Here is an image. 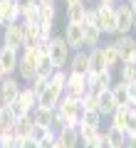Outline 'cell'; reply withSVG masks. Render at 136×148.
<instances>
[{
    "label": "cell",
    "instance_id": "ba28073f",
    "mask_svg": "<svg viewBox=\"0 0 136 148\" xmlns=\"http://www.w3.org/2000/svg\"><path fill=\"white\" fill-rule=\"evenodd\" d=\"M64 94H67V96H74V99H82V96L87 94V79H84V74L67 72V82H64Z\"/></svg>",
    "mask_w": 136,
    "mask_h": 148
},
{
    "label": "cell",
    "instance_id": "8d00e7d4",
    "mask_svg": "<svg viewBox=\"0 0 136 148\" xmlns=\"http://www.w3.org/2000/svg\"><path fill=\"white\" fill-rule=\"evenodd\" d=\"M17 146H20V148H40V143H37L35 138H25V141H20Z\"/></svg>",
    "mask_w": 136,
    "mask_h": 148
},
{
    "label": "cell",
    "instance_id": "ffe728a7",
    "mask_svg": "<svg viewBox=\"0 0 136 148\" xmlns=\"http://www.w3.org/2000/svg\"><path fill=\"white\" fill-rule=\"evenodd\" d=\"M0 15H3V20L8 22H17L20 20V8H17L15 0H5V3H0Z\"/></svg>",
    "mask_w": 136,
    "mask_h": 148
},
{
    "label": "cell",
    "instance_id": "d4e9b609",
    "mask_svg": "<svg viewBox=\"0 0 136 148\" xmlns=\"http://www.w3.org/2000/svg\"><path fill=\"white\" fill-rule=\"evenodd\" d=\"M111 84H114V69H101V72H97V91L109 89Z\"/></svg>",
    "mask_w": 136,
    "mask_h": 148
},
{
    "label": "cell",
    "instance_id": "30bf717a",
    "mask_svg": "<svg viewBox=\"0 0 136 148\" xmlns=\"http://www.w3.org/2000/svg\"><path fill=\"white\" fill-rule=\"evenodd\" d=\"M17 59H20V52L17 49H10V47H0V69L8 74V77H12V74L17 72Z\"/></svg>",
    "mask_w": 136,
    "mask_h": 148
},
{
    "label": "cell",
    "instance_id": "f907efd6",
    "mask_svg": "<svg viewBox=\"0 0 136 148\" xmlns=\"http://www.w3.org/2000/svg\"><path fill=\"white\" fill-rule=\"evenodd\" d=\"M131 8H134V27H136V5H131Z\"/></svg>",
    "mask_w": 136,
    "mask_h": 148
},
{
    "label": "cell",
    "instance_id": "e575fe53",
    "mask_svg": "<svg viewBox=\"0 0 136 148\" xmlns=\"http://www.w3.org/2000/svg\"><path fill=\"white\" fill-rule=\"evenodd\" d=\"M12 123H15V116H12L10 109L5 106V109L0 111V126H12Z\"/></svg>",
    "mask_w": 136,
    "mask_h": 148
},
{
    "label": "cell",
    "instance_id": "8992f818",
    "mask_svg": "<svg viewBox=\"0 0 136 148\" xmlns=\"http://www.w3.org/2000/svg\"><path fill=\"white\" fill-rule=\"evenodd\" d=\"M131 30H134V8L124 0L116 5V35H129Z\"/></svg>",
    "mask_w": 136,
    "mask_h": 148
},
{
    "label": "cell",
    "instance_id": "ac0fdd59",
    "mask_svg": "<svg viewBox=\"0 0 136 148\" xmlns=\"http://www.w3.org/2000/svg\"><path fill=\"white\" fill-rule=\"evenodd\" d=\"M32 133V119L30 116H22V119H15V146L25 138H30Z\"/></svg>",
    "mask_w": 136,
    "mask_h": 148
},
{
    "label": "cell",
    "instance_id": "8fae6325",
    "mask_svg": "<svg viewBox=\"0 0 136 148\" xmlns=\"http://www.w3.org/2000/svg\"><path fill=\"white\" fill-rule=\"evenodd\" d=\"M97 104H99L101 119H109L111 111L116 109V101H114V94H111V86H109V89H99V91H97Z\"/></svg>",
    "mask_w": 136,
    "mask_h": 148
},
{
    "label": "cell",
    "instance_id": "d6a6232c",
    "mask_svg": "<svg viewBox=\"0 0 136 148\" xmlns=\"http://www.w3.org/2000/svg\"><path fill=\"white\" fill-rule=\"evenodd\" d=\"M50 128H52V126H40V123H35V121H32V133H30V138L40 141V138H45V136L50 133Z\"/></svg>",
    "mask_w": 136,
    "mask_h": 148
},
{
    "label": "cell",
    "instance_id": "cb8c5ba5",
    "mask_svg": "<svg viewBox=\"0 0 136 148\" xmlns=\"http://www.w3.org/2000/svg\"><path fill=\"white\" fill-rule=\"evenodd\" d=\"M84 12H87V3L67 5V22H84Z\"/></svg>",
    "mask_w": 136,
    "mask_h": 148
},
{
    "label": "cell",
    "instance_id": "c3c4849f",
    "mask_svg": "<svg viewBox=\"0 0 136 148\" xmlns=\"http://www.w3.org/2000/svg\"><path fill=\"white\" fill-rule=\"evenodd\" d=\"M99 3H109V5H116V0H99Z\"/></svg>",
    "mask_w": 136,
    "mask_h": 148
},
{
    "label": "cell",
    "instance_id": "1f68e13d",
    "mask_svg": "<svg viewBox=\"0 0 136 148\" xmlns=\"http://www.w3.org/2000/svg\"><path fill=\"white\" fill-rule=\"evenodd\" d=\"M8 109H10V114H12V116H15V119H22V116H30V109H27V106L25 104H22V101H12V104L10 106H8Z\"/></svg>",
    "mask_w": 136,
    "mask_h": 148
},
{
    "label": "cell",
    "instance_id": "f35d334b",
    "mask_svg": "<svg viewBox=\"0 0 136 148\" xmlns=\"http://www.w3.org/2000/svg\"><path fill=\"white\" fill-rule=\"evenodd\" d=\"M124 148H136V136H126V143Z\"/></svg>",
    "mask_w": 136,
    "mask_h": 148
},
{
    "label": "cell",
    "instance_id": "f5cc1de1",
    "mask_svg": "<svg viewBox=\"0 0 136 148\" xmlns=\"http://www.w3.org/2000/svg\"><path fill=\"white\" fill-rule=\"evenodd\" d=\"M5 148H20V146H15V143H12V146H5Z\"/></svg>",
    "mask_w": 136,
    "mask_h": 148
},
{
    "label": "cell",
    "instance_id": "7c38bea8",
    "mask_svg": "<svg viewBox=\"0 0 136 148\" xmlns=\"http://www.w3.org/2000/svg\"><path fill=\"white\" fill-rule=\"evenodd\" d=\"M67 72H77V74H87L89 72V52L87 49H77V52L72 54Z\"/></svg>",
    "mask_w": 136,
    "mask_h": 148
},
{
    "label": "cell",
    "instance_id": "f6af8a7d",
    "mask_svg": "<svg viewBox=\"0 0 136 148\" xmlns=\"http://www.w3.org/2000/svg\"><path fill=\"white\" fill-rule=\"evenodd\" d=\"M129 106H131V109H136V94L131 96V101H129Z\"/></svg>",
    "mask_w": 136,
    "mask_h": 148
},
{
    "label": "cell",
    "instance_id": "816d5d0a",
    "mask_svg": "<svg viewBox=\"0 0 136 148\" xmlns=\"http://www.w3.org/2000/svg\"><path fill=\"white\" fill-rule=\"evenodd\" d=\"M126 3H129V5H136V0H126Z\"/></svg>",
    "mask_w": 136,
    "mask_h": 148
},
{
    "label": "cell",
    "instance_id": "680465c9",
    "mask_svg": "<svg viewBox=\"0 0 136 148\" xmlns=\"http://www.w3.org/2000/svg\"><path fill=\"white\" fill-rule=\"evenodd\" d=\"M0 3H5V0H0Z\"/></svg>",
    "mask_w": 136,
    "mask_h": 148
},
{
    "label": "cell",
    "instance_id": "b9f144b4",
    "mask_svg": "<svg viewBox=\"0 0 136 148\" xmlns=\"http://www.w3.org/2000/svg\"><path fill=\"white\" fill-rule=\"evenodd\" d=\"M82 148H99V143H97V138H94V141H87V143H82Z\"/></svg>",
    "mask_w": 136,
    "mask_h": 148
},
{
    "label": "cell",
    "instance_id": "5b68a950",
    "mask_svg": "<svg viewBox=\"0 0 136 148\" xmlns=\"http://www.w3.org/2000/svg\"><path fill=\"white\" fill-rule=\"evenodd\" d=\"M111 45L116 47L121 62H136V37L131 32L129 35H114Z\"/></svg>",
    "mask_w": 136,
    "mask_h": 148
},
{
    "label": "cell",
    "instance_id": "52a82bcc",
    "mask_svg": "<svg viewBox=\"0 0 136 148\" xmlns=\"http://www.w3.org/2000/svg\"><path fill=\"white\" fill-rule=\"evenodd\" d=\"M62 37H64V42L69 45L72 52L84 49V25H82V22H67V25H64Z\"/></svg>",
    "mask_w": 136,
    "mask_h": 148
},
{
    "label": "cell",
    "instance_id": "9c48e42d",
    "mask_svg": "<svg viewBox=\"0 0 136 148\" xmlns=\"http://www.w3.org/2000/svg\"><path fill=\"white\" fill-rule=\"evenodd\" d=\"M20 89H22V82H20V79H15V77H8V79L0 84V101H3L5 106H10L12 101L17 99Z\"/></svg>",
    "mask_w": 136,
    "mask_h": 148
},
{
    "label": "cell",
    "instance_id": "277c9868",
    "mask_svg": "<svg viewBox=\"0 0 136 148\" xmlns=\"http://www.w3.org/2000/svg\"><path fill=\"white\" fill-rule=\"evenodd\" d=\"M0 35H3V45L10 49H17L20 52L22 47H25V35H22V22H8L3 30H0Z\"/></svg>",
    "mask_w": 136,
    "mask_h": 148
},
{
    "label": "cell",
    "instance_id": "44dd1931",
    "mask_svg": "<svg viewBox=\"0 0 136 148\" xmlns=\"http://www.w3.org/2000/svg\"><path fill=\"white\" fill-rule=\"evenodd\" d=\"M89 52V72H101V69H109L104 62V54H101V45L99 47H92L87 49Z\"/></svg>",
    "mask_w": 136,
    "mask_h": 148
},
{
    "label": "cell",
    "instance_id": "ab89813d",
    "mask_svg": "<svg viewBox=\"0 0 136 148\" xmlns=\"http://www.w3.org/2000/svg\"><path fill=\"white\" fill-rule=\"evenodd\" d=\"M15 3H17V8H20V10H22V8L32 5V3H35V0H15Z\"/></svg>",
    "mask_w": 136,
    "mask_h": 148
},
{
    "label": "cell",
    "instance_id": "7402d4cb",
    "mask_svg": "<svg viewBox=\"0 0 136 148\" xmlns=\"http://www.w3.org/2000/svg\"><path fill=\"white\" fill-rule=\"evenodd\" d=\"M104 136H106V141H109L114 148H124V143H126L124 128H116V126H111V123H109V128L104 131Z\"/></svg>",
    "mask_w": 136,
    "mask_h": 148
},
{
    "label": "cell",
    "instance_id": "f546056e",
    "mask_svg": "<svg viewBox=\"0 0 136 148\" xmlns=\"http://www.w3.org/2000/svg\"><path fill=\"white\" fill-rule=\"evenodd\" d=\"M57 20V5H40V22H52Z\"/></svg>",
    "mask_w": 136,
    "mask_h": 148
},
{
    "label": "cell",
    "instance_id": "7bdbcfd3",
    "mask_svg": "<svg viewBox=\"0 0 136 148\" xmlns=\"http://www.w3.org/2000/svg\"><path fill=\"white\" fill-rule=\"evenodd\" d=\"M37 5H55V0H35Z\"/></svg>",
    "mask_w": 136,
    "mask_h": 148
},
{
    "label": "cell",
    "instance_id": "ee69618b",
    "mask_svg": "<svg viewBox=\"0 0 136 148\" xmlns=\"http://www.w3.org/2000/svg\"><path fill=\"white\" fill-rule=\"evenodd\" d=\"M77 3H84V0H64V5H77Z\"/></svg>",
    "mask_w": 136,
    "mask_h": 148
},
{
    "label": "cell",
    "instance_id": "60d3db41",
    "mask_svg": "<svg viewBox=\"0 0 136 148\" xmlns=\"http://www.w3.org/2000/svg\"><path fill=\"white\" fill-rule=\"evenodd\" d=\"M126 84H129V94L134 96V94H136V79H131V82H126Z\"/></svg>",
    "mask_w": 136,
    "mask_h": 148
},
{
    "label": "cell",
    "instance_id": "5bb4252c",
    "mask_svg": "<svg viewBox=\"0 0 136 148\" xmlns=\"http://www.w3.org/2000/svg\"><path fill=\"white\" fill-rule=\"evenodd\" d=\"M99 133H101V126H97V123H87V121H79V123H77V136H79V143L94 141Z\"/></svg>",
    "mask_w": 136,
    "mask_h": 148
},
{
    "label": "cell",
    "instance_id": "74e56055",
    "mask_svg": "<svg viewBox=\"0 0 136 148\" xmlns=\"http://www.w3.org/2000/svg\"><path fill=\"white\" fill-rule=\"evenodd\" d=\"M97 143H99V148H114L109 141H106V136H104V128H101V133L97 136Z\"/></svg>",
    "mask_w": 136,
    "mask_h": 148
},
{
    "label": "cell",
    "instance_id": "e0dca14e",
    "mask_svg": "<svg viewBox=\"0 0 136 148\" xmlns=\"http://www.w3.org/2000/svg\"><path fill=\"white\" fill-rule=\"evenodd\" d=\"M111 94H114V101L116 106H129L131 101V94H129V84L126 82H116V84H111Z\"/></svg>",
    "mask_w": 136,
    "mask_h": 148
},
{
    "label": "cell",
    "instance_id": "6da1fadb",
    "mask_svg": "<svg viewBox=\"0 0 136 148\" xmlns=\"http://www.w3.org/2000/svg\"><path fill=\"white\" fill-rule=\"evenodd\" d=\"M37 64H40V52H37L35 45H27V47L20 49V59H17V79L20 82H30L37 74Z\"/></svg>",
    "mask_w": 136,
    "mask_h": 148
},
{
    "label": "cell",
    "instance_id": "484cf974",
    "mask_svg": "<svg viewBox=\"0 0 136 148\" xmlns=\"http://www.w3.org/2000/svg\"><path fill=\"white\" fill-rule=\"evenodd\" d=\"M20 20L22 22H40V5L32 3V5L22 8V10H20Z\"/></svg>",
    "mask_w": 136,
    "mask_h": 148
},
{
    "label": "cell",
    "instance_id": "d590c367",
    "mask_svg": "<svg viewBox=\"0 0 136 148\" xmlns=\"http://www.w3.org/2000/svg\"><path fill=\"white\" fill-rule=\"evenodd\" d=\"M124 133H126V136H136V121H134V116H131L129 123L124 126Z\"/></svg>",
    "mask_w": 136,
    "mask_h": 148
},
{
    "label": "cell",
    "instance_id": "11a10c76",
    "mask_svg": "<svg viewBox=\"0 0 136 148\" xmlns=\"http://www.w3.org/2000/svg\"><path fill=\"white\" fill-rule=\"evenodd\" d=\"M0 47H3V35H0Z\"/></svg>",
    "mask_w": 136,
    "mask_h": 148
},
{
    "label": "cell",
    "instance_id": "9a60e30c",
    "mask_svg": "<svg viewBox=\"0 0 136 148\" xmlns=\"http://www.w3.org/2000/svg\"><path fill=\"white\" fill-rule=\"evenodd\" d=\"M131 116H134V109H131V106H116V109L111 111L109 121H111V126L124 128L126 123H129V119H131Z\"/></svg>",
    "mask_w": 136,
    "mask_h": 148
},
{
    "label": "cell",
    "instance_id": "7dc6e473",
    "mask_svg": "<svg viewBox=\"0 0 136 148\" xmlns=\"http://www.w3.org/2000/svg\"><path fill=\"white\" fill-rule=\"evenodd\" d=\"M52 148H64V146H62V143L57 141V138H55V143H52Z\"/></svg>",
    "mask_w": 136,
    "mask_h": 148
},
{
    "label": "cell",
    "instance_id": "d6986e66",
    "mask_svg": "<svg viewBox=\"0 0 136 148\" xmlns=\"http://www.w3.org/2000/svg\"><path fill=\"white\" fill-rule=\"evenodd\" d=\"M52 114L55 109H47V106H35V109L30 111V119L35 123H40V126H52Z\"/></svg>",
    "mask_w": 136,
    "mask_h": 148
},
{
    "label": "cell",
    "instance_id": "bcb514c9",
    "mask_svg": "<svg viewBox=\"0 0 136 148\" xmlns=\"http://www.w3.org/2000/svg\"><path fill=\"white\" fill-rule=\"evenodd\" d=\"M5 79H8V74L3 72V69H0V84H3V82H5Z\"/></svg>",
    "mask_w": 136,
    "mask_h": 148
},
{
    "label": "cell",
    "instance_id": "f1b7e54d",
    "mask_svg": "<svg viewBox=\"0 0 136 148\" xmlns=\"http://www.w3.org/2000/svg\"><path fill=\"white\" fill-rule=\"evenodd\" d=\"M17 101H22V104H25L30 111L37 106V96L32 94V89H30V86H22V89H20V94H17Z\"/></svg>",
    "mask_w": 136,
    "mask_h": 148
},
{
    "label": "cell",
    "instance_id": "681fc988",
    "mask_svg": "<svg viewBox=\"0 0 136 148\" xmlns=\"http://www.w3.org/2000/svg\"><path fill=\"white\" fill-rule=\"evenodd\" d=\"M3 27H5V20H3V15H0V30H3Z\"/></svg>",
    "mask_w": 136,
    "mask_h": 148
},
{
    "label": "cell",
    "instance_id": "4dcf8cb0",
    "mask_svg": "<svg viewBox=\"0 0 136 148\" xmlns=\"http://www.w3.org/2000/svg\"><path fill=\"white\" fill-rule=\"evenodd\" d=\"M79 104L87 111H99V104H97V91H87V94L79 99Z\"/></svg>",
    "mask_w": 136,
    "mask_h": 148
},
{
    "label": "cell",
    "instance_id": "9f6ffc18",
    "mask_svg": "<svg viewBox=\"0 0 136 148\" xmlns=\"http://www.w3.org/2000/svg\"><path fill=\"white\" fill-rule=\"evenodd\" d=\"M0 148H5V143H3V141H0Z\"/></svg>",
    "mask_w": 136,
    "mask_h": 148
},
{
    "label": "cell",
    "instance_id": "db71d44e",
    "mask_svg": "<svg viewBox=\"0 0 136 148\" xmlns=\"http://www.w3.org/2000/svg\"><path fill=\"white\" fill-rule=\"evenodd\" d=\"M3 109H5V104H3V101H0V111H3Z\"/></svg>",
    "mask_w": 136,
    "mask_h": 148
},
{
    "label": "cell",
    "instance_id": "4316f807",
    "mask_svg": "<svg viewBox=\"0 0 136 148\" xmlns=\"http://www.w3.org/2000/svg\"><path fill=\"white\" fill-rule=\"evenodd\" d=\"M119 79L121 82L136 79V62H121L119 64Z\"/></svg>",
    "mask_w": 136,
    "mask_h": 148
},
{
    "label": "cell",
    "instance_id": "2e32d148",
    "mask_svg": "<svg viewBox=\"0 0 136 148\" xmlns=\"http://www.w3.org/2000/svg\"><path fill=\"white\" fill-rule=\"evenodd\" d=\"M84 25V22H82ZM101 30L97 25H84V47L87 49H92V47H99L101 45Z\"/></svg>",
    "mask_w": 136,
    "mask_h": 148
},
{
    "label": "cell",
    "instance_id": "7a4b0ae2",
    "mask_svg": "<svg viewBox=\"0 0 136 148\" xmlns=\"http://www.w3.org/2000/svg\"><path fill=\"white\" fill-rule=\"evenodd\" d=\"M69 45L64 42L62 35H52L50 37V62H52L55 69H67L69 64Z\"/></svg>",
    "mask_w": 136,
    "mask_h": 148
},
{
    "label": "cell",
    "instance_id": "603a6c76",
    "mask_svg": "<svg viewBox=\"0 0 136 148\" xmlns=\"http://www.w3.org/2000/svg\"><path fill=\"white\" fill-rule=\"evenodd\" d=\"M101 54H104V62H106V67H109V69H114V67H119V64H121L119 52H116V47L111 42L101 45Z\"/></svg>",
    "mask_w": 136,
    "mask_h": 148
},
{
    "label": "cell",
    "instance_id": "83f0119b",
    "mask_svg": "<svg viewBox=\"0 0 136 148\" xmlns=\"http://www.w3.org/2000/svg\"><path fill=\"white\" fill-rule=\"evenodd\" d=\"M47 82H50V77H42V74H35L30 82H27V86L32 89V94L35 96H40L42 91H45V86H47Z\"/></svg>",
    "mask_w": 136,
    "mask_h": 148
},
{
    "label": "cell",
    "instance_id": "3957f363",
    "mask_svg": "<svg viewBox=\"0 0 136 148\" xmlns=\"http://www.w3.org/2000/svg\"><path fill=\"white\" fill-rule=\"evenodd\" d=\"M97 25L101 35H116V5L109 3H97Z\"/></svg>",
    "mask_w": 136,
    "mask_h": 148
},
{
    "label": "cell",
    "instance_id": "836d02e7",
    "mask_svg": "<svg viewBox=\"0 0 136 148\" xmlns=\"http://www.w3.org/2000/svg\"><path fill=\"white\" fill-rule=\"evenodd\" d=\"M55 35V25L52 22H40V40L50 42V37Z\"/></svg>",
    "mask_w": 136,
    "mask_h": 148
},
{
    "label": "cell",
    "instance_id": "4fadbf2b",
    "mask_svg": "<svg viewBox=\"0 0 136 148\" xmlns=\"http://www.w3.org/2000/svg\"><path fill=\"white\" fill-rule=\"evenodd\" d=\"M57 141L62 143L64 148H79V136H77V128L72 126H64V128H57Z\"/></svg>",
    "mask_w": 136,
    "mask_h": 148
},
{
    "label": "cell",
    "instance_id": "6f0895ef",
    "mask_svg": "<svg viewBox=\"0 0 136 148\" xmlns=\"http://www.w3.org/2000/svg\"><path fill=\"white\" fill-rule=\"evenodd\" d=\"M134 121H136V109H134Z\"/></svg>",
    "mask_w": 136,
    "mask_h": 148
}]
</instances>
